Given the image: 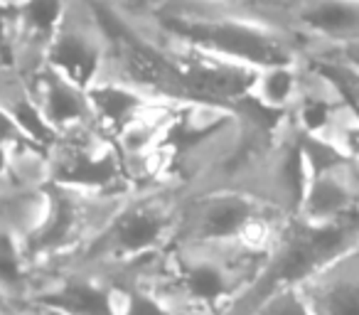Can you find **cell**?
I'll use <instances>...</instances> for the list:
<instances>
[{
    "label": "cell",
    "instance_id": "6da1fadb",
    "mask_svg": "<svg viewBox=\"0 0 359 315\" xmlns=\"http://www.w3.org/2000/svg\"><path fill=\"white\" fill-rule=\"evenodd\" d=\"M140 13L163 35L172 37L180 45L249 67L254 72L276 65H300L308 55V47L300 37L246 8L170 0Z\"/></svg>",
    "mask_w": 359,
    "mask_h": 315
},
{
    "label": "cell",
    "instance_id": "7a4b0ae2",
    "mask_svg": "<svg viewBox=\"0 0 359 315\" xmlns=\"http://www.w3.org/2000/svg\"><path fill=\"white\" fill-rule=\"evenodd\" d=\"M269 249L251 244H172L148 283L180 315H224L254 283Z\"/></svg>",
    "mask_w": 359,
    "mask_h": 315
},
{
    "label": "cell",
    "instance_id": "3957f363",
    "mask_svg": "<svg viewBox=\"0 0 359 315\" xmlns=\"http://www.w3.org/2000/svg\"><path fill=\"white\" fill-rule=\"evenodd\" d=\"M180 205L182 190L175 185L155 182L138 187L84 249L45 271H86L101 276L163 256L175 241Z\"/></svg>",
    "mask_w": 359,
    "mask_h": 315
},
{
    "label": "cell",
    "instance_id": "277c9868",
    "mask_svg": "<svg viewBox=\"0 0 359 315\" xmlns=\"http://www.w3.org/2000/svg\"><path fill=\"white\" fill-rule=\"evenodd\" d=\"M359 249V210L334 222L290 217L278 227L254 283L224 315H256L259 308L288 288H303L327 266Z\"/></svg>",
    "mask_w": 359,
    "mask_h": 315
},
{
    "label": "cell",
    "instance_id": "5b68a950",
    "mask_svg": "<svg viewBox=\"0 0 359 315\" xmlns=\"http://www.w3.org/2000/svg\"><path fill=\"white\" fill-rule=\"evenodd\" d=\"M47 210L40 227L22 241L30 264L37 271L62 264L76 251H81L118 212L128 195H106V192H86L76 187L50 185ZM135 192V190H133Z\"/></svg>",
    "mask_w": 359,
    "mask_h": 315
},
{
    "label": "cell",
    "instance_id": "8992f818",
    "mask_svg": "<svg viewBox=\"0 0 359 315\" xmlns=\"http://www.w3.org/2000/svg\"><path fill=\"white\" fill-rule=\"evenodd\" d=\"M290 217L244 192L182 195L172 244H251L266 246Z\"/></svg>",
    "mask_w": 359,
    "mask_h": 315
},
{
    "label": "cell",
    "instance_id": "52a82bcc",
    "mask_svg": "<svg viewBox=\"0 0 359 315\" xmlns=\"http://www.w3.org/2000/svg\"><path fill=\"white\" fill-rule=\"evenodd\" d=\"M50 182L86 192L128 195L138 190L126 173L116 143L99 128L62 135L47 150Z\"/></svg>",
    "mask_w": 359,
    "mask_h": 315
},
{
    "label": "cell",
    "instance_id": "ba28073f",
    "mask_svg": "<svg viewBox=\"0 0 359 315\" xmlns=\"http://www.w3.org/2000/svg\"><path fill=\"white\" fill-rule=\"evenodd\" d=\"M106 62V35L89 0H67L47 65L74 84L89 89L99 81Z\"/></svg>",
    "mask_w": 359,
    "mask_h": 315
},
{
    "label": "cell",
    "instance_id": "9c48e42d",
    "mask_svg": "<svg viewBox=\"0 0 359 315\" xmlns=\"http://www.w3.org/2000/svg\"><path fill=\"white\" fill-rule=\"evenodd\" d=\"M271 20L300 37L308 55L359 42V0H273Z\"/></svg>",
    "mask_w": 359,
    "mask_h": 315
},
{
    "label": "cell",
    "instance_id": "30bf717a",
    "mask_svg": "<svg viewBox=\"0 0 359 315\" xmlns=\"http://www.w3.org/2000/svg\"><path fill=\"white\" fill-rule=\"evenodd\" d=\"M30 310L47 315H116L114 293L104 276L86 271H45Z\"/></svg>",
    "mask_w": 359,
    "mask_h": 315
},
{
    "label": "cell",
    "instance_id": "8fae6325",
    "mask_svg": "<svg viewBox=\"0 0 359 315\" xmlns=\"http://www.w3.org/2000/svg\"><path fill=\"white\" fill-rule=\"evenodd\" d=\"M359 210V153H347L308 175L300 215L308 222H334Z\"/></svg>",
    "mask_w": 359,
    "mask_h": 315
},
{
    "label": "cell",
    "instance_id": "7c38bea8",
    "mask_svg": "<svg viewBox=\"0 0 359 315\" xmlns=\"http://www.w3.org/2000/svg\"><path fill=\"white\" fill-rule=\"evenodd\" d=\"M25 81L30 84V91L35 96L42 119L57 138L74 133V130L96 128L89 89L62 76L50 65L42 67L37 74H32Z\"/></svg>",
    "mask_w": 359,
    "mask_h": 315
},
{
    "label": "cell",
    "instance_id": "4fadbf2b",
    "mask_svg": "<svg viewBox=\"0 0 359 315\" xmlns=\"http://www.w3.org/2000/svg\"><path fill=\"white\" fill-rule=\"evenodd\" d=\"M67 0H27L15 11V40H13V67L25 79L47 67L52 40L65 18Z\"/></svg>",
    "mask_w": 359,
    "mask_h": 315
},
{
    "label": "cell",
    "instance_id": "5bb4252c",
    "mask_svg": "<svg viewBox=\"0 0 359 315\" xmlns=\"http://www.w3.org/2000/svg\"><path fill=\"white\" fill-rule=\"evenodd\" d=\"M89 101L94 109L96 128L111 140H116L128 126H133L138 119L155 109L153 99H148L140 91L121 84L114 79H99L89 86Z\"/></svg>",
    "mask_w": 359,
    "mask_h": 315
},
{
    "label": "cell",
    "instance_id": "9a60e30c",
    "mask_svg": "<svg viewBox=\"0 0 359 315\" xmlns=\"http://www.w3.org/2000/svg\"><path fill=\"white\" fill-rule=\"evenodd\" d=\"M0 109L6 111L8 119L20 128V133L32 145L42 150H50L55 145L57 135L45 123L30 84L15 67H0Z\"/></svg>",
    "mask_w": 359,
    "mask_h": 315
},
{
    "label": "cell",
    "instance_id": "2e32d148",
    "mask_svg": "<svg viewBox=\"0 0 359 315\" xmlns=\"http://www.w3.org/2000/svg\"><path fill=\"white\" fill-rule=\"evenodd\" d=\"M42 276L30 264L22 239L11 232H0V295L27 315L32 298L40 290Z\"/></svg>",
    "mask_w": 359,
    "mask_h": 315
},
{
    "label": "cell",
    "instance_id": "e0dca14e",
    "mask_svg": "<svg viewBox=\"0 0 359 315\" xmlns=\"http://www.w3.org/2000/svg\"><path fill=\"white\" fill-rule=\"evenodd\" d=\"M303 69L305 62H300V65L264 67V69L256 72L249 96L271 111L290 114L293 106L298 104L300 89H303Z\"/></svg>",
    "mask_w": 359,
    "mask_h": 315
},
{
    "label": "cell",
    "instance_id": "ac0fdd59",
    "mask_svg": "<svg viewBox=\"0 0 359 315\" xmlns=\"http://www.w3.org/2000/svg\"><path fill=\"white\" fill-rule=\"evenodd\" d=\"M256 315H315L300 288H288L271 295Z\"/></svg>",
    "mask_w": 359,
    "mask_h": 315
},
{
    "label": "cell",
    "instance_id": "d6986e66",
    "mask_svg": "<svg viewBox=\"0 0 359 315\" xmlns=\"http://www.w3.org/2000/svg\"><path fill=\"white\" fill-rule=\"evenodd\" d=\"M13 40H15V11L0 8V67H13Z\"/></svg>",
    "mask_w": 359,
    "mask_h": 315
},
{
    "label": "cell",
    "instance_id": "ffe728a7",
    "mask_svg": "<svg viewBox=\"0 0 359 315\" xmlns=\"http://www.w3.org/2000/svg\"><path fill=\"white\" fill-rule=\"evenodd\" d=\"M8 170V148H0V177Z\"/></svg>",
    "mask_w": 359,
    "mask_h": 315
},
{
    "label": "cell",
    "instance_id": "44dd1931",
    "mask_svg": "<svg viewBox=\"0 0 359 315\" xmlns=\"http://www.w3.org/2000/svg\"><path fill=\"white\" fill-rule=\"evenodd\" d=\"M0 315H25V313H20L15 308H8V305H0Z\"/></svg>",
    "mask_w": 359,
    "mask_h": 315
},
{
    "label": "cell",
    "instance_id": "7402d4cb",
    "mask_svg": "<svg viewBox=\"0 0 359 315\" xmlns=\"http://www.w3.org/2000/svg\"><path fill=\"white\" fill-rule=\"evenodd\" d=\"M0 305H8V308H13V305L11 303H8V300L6 298H3V295H0ZM18 310V308H15ZM20 313H22V310H20Z\"/></svg>",
    "mask_w": 359,
    "mask_h": 315
},
{
    "label": "cell",
    "instance_id": "603a6c76",
    "mask_svg": "<svg viewBox=\"0 0 359 315\" xmlns=\"http://www.w3.org/2000/svg\"><path fill=\"white\" fill-rule=\"evenodd\" d=\"M27 315H47V313H37V310H30Z\"/></svg>",
    "mask_w": 359,
    "mask_h": 315
}]
</instances>
